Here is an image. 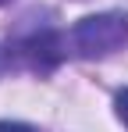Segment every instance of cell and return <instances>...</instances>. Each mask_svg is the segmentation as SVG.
<instances>
[{"label": "cell", "mask_w": 128, "mask_h": 132, "mask_svg": "<svg viewBox=\"0 0 128 132\" xmlns=\"http://www.w3.org/2000/svg\"><path fill=\"white\" fill-rule=\"evenodd\" d=\"M71 46L89 57L100 61L128 46V11H103V14H89L71 29Z\"/></svg>", "instance_id": "1"}, {"label": "cell", "mask_w": 128, "mask_h": 132, "mask_svg": "<svg viewBox=\"0 0 128 132\" xmlns=\"http://www.w3.org/2000/svg\"><path fill=\"white\" fill-rule=\"evenodd\" d=\"M18 54L32 68H53L61 61V36L57 32H36V36L18 43Z\"/></svg>", "instance_id": "2"}, {"label": "cell", "mask_w": 128, "mask_h": 132, "mask_svg": "<svg viewBox=\"0 0 128 132\" xmlns=\"http://www.w3.org/2000/svg\"><path fill=\"white\" fill-rule=\"evenodd\" d=\"M114 114H117V121L128 129V86L117 89V96H114Z\"/></svg>", "instance_id": "3"}, {"label": "cell", "mask_w": 128, "mask_h": 132, "mask_svg": "<svg viewBox=\"0 0 128 132\" xmlns=\"http://www.w3.org/2000/svg\"><path fill=\"white\" fill-rule=\"evenodd\" d=\"M0 132H36V129L25 121H0Z\"/></svg>", "instance_id": "4"}, {"label": "cell", "mask_w": 128, "mask_h": 132, "mask_svg": "<svg viewBox=\"0 0 128 132\" xmlns=\"http://www.w3.org/2000/svg\"><path fill=\"white\" fill-rule=\"evenodd\" d=\"M4 4H11V0H0V7H4Z\"/></svg>", "instance_id": "5"}, {"label": "cell", "mask_w": 128, "mask_h": 132, "mask_svg": "<svg viewBox=\"0 0 128 132\" xmlns=\"http://www.w3.org/2000/svg\"><path fill=\"white\" fill-rule=\"evenodd\" d=\"M0 68H4V54H0Z\"/></svg>", "instance_id": "6"}]
</instances>
